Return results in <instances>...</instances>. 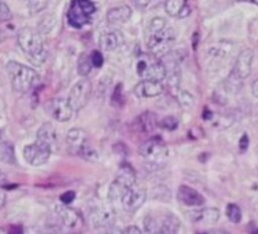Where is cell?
Instances as JSON below:
<instances>
[{"label":"cell","instance_id":"52a82bcc","mask_svg":"<svg viewBox=\"0 0 258 234\" xmlns=\"http://www.w3.org/2000/svg\"><path fill=\"white\" fill-rule=\"evenodd\" d=\"M95 11L96 6L91 1H74L68 11V22L76 28H81L89 23Z\"/></svg>","mask_w":258,"mask_h":234},{"label":"cell","instance_id":"ab89813d","mask_svg":"<svg viewBox=\"0 0 258 234\" xmlns=\"http://www.w3.org/2000/svg\"><path fill=\"white\" fill-rule=\"evenodd\" d=\"M5 179V176L2 173V171H0V183H2Z\"/></svg>","mask_w":258,"mask_h":234},{"label":"cell","instance_id":"8fae6325","mask_svg":"<svg viewBox=\"0 0 258 234\" xmlns=\"http://www.w3.org/2000/svg\"><path fill=\"white\" fill-rule=\"evenodd\" d=\"M146 200V191L135 185L126 190L123 194L120 203L123 209L127 212H134L139 209Z\"/></svg>","mask_w":258,"mask_h":234},{"label":"cell","instance_id":"603a6c76","mask_svg":"<svg viewBox=\"0 0 258 234\" xmlns=\"http://www.w3.org/2000/svg\"><path fill=\"white\" fill-rule=\"evenodd\" d=\"M187 3L183 0H171V1H166L164 3V9L166 13L172 17H179V14L183 7Z\"/></svg>","mask_w":258,"mask_h":234},{"label":"cell","instance_id":"5b68a950","mask_svg":"<svg viewBox=\"0 0 258 234\" xmlns=\"http://www.w3.org/2000/svg\"><path fill=\"white\" fill-rule=\"evenodd\" d=\"M136 72L145 81L161 82L166 77V71L162 61L151 53H142L138 56Z\"/></svg>","mask_w":258,"mask_h":234},{"label":"cell","instance_id":"9a60e30c","mask_svg":"<svg viewBox=\"0 0 258 234\" xmlns=\"http://www.w3.org/2000/svg\"><path fill=\"white\" fill-rule=\"evenodd\" d=\"M133 92L136 97L141 99L153 98L163 92V85L161 82L142 80L134 87Z\"/></svg>","mask_w":258,"mask_h":234},{"label":"cell","instance_id":"ba28073f","mask_svg":"<svg viewBox=\"0 0 258 234\" xmlns=\"http://www.w3.org/2000/svg\"><path fill=\"white\" fill-rule=\"evenodd\" d=\"M92 93V84L89 79L84 78L78 81L71 89L68 102L74 111L84 108L90 100Z\"/></svg>","mask_w":258,"mask_h":234},{"label":"cell","instance_id":"e575fe53","mask_svg":"<svg viewBox=\"0 0 258 234\" xmlns=\"http://www.w3.org/2000/svg\"><path fill=\"white\" fill-rule=\"evenodd\" d=\"M122 234H142V232L137 226L131 225L122 230Z\"/></svg>","mask_w":258,"mask_h":234},{"label":"cell","instance_id":"ac0fdd59","mask_svg":"<svg viewBox=\"0 0 258 234\" xmlns=\"http://www.w3.org/2000/svg\"><path fill=\"white\" fill-rule=\"evenodd\" d=\"M132 15L131 8L127 5H121L111 8L106 15L109 25H121L130 19Z\"/></svg>","mask_w":258,"mask_h":234},{"label":"cell","instance_id":"44dd1931","mask_svg":"<svg viewBox=\"0 0 258 234\" xmlns=\"http://www.w3.org/2000/svg\"><path fill=\"white\" fill-rule=\"evenodd\" d=\"M93 221L99 226H111L115 221V213L111 208H99L93 214Z\"/></svg>","mask_w":258,"mask_h":234},{"label":"cell","instance_id":"cb8c5ba5","mask_svg":"<svg viewBox=\"0 0 258 234\" xmlns=\"http://www.w3.org/2000/svg\"><path fill=\"white\" fill-rule=\"evenodd\" d=\"M14 160L13 146L8 142L0 143V161H3L4 163H13Z\"/></svg>","mask_w":258,"mask_h":234},{"label":"cell","instance_id":"484cf974","mask_svg":"<svg viewBox=\"0 0 258 234\" xmlns=\"http://www.w3.org/2000/svg\"><path fill=\"white\" fill-rule=\"evenodd\" d=\"M226 215H227L229 221H231L232 223H239L242 218L241 209L239 208L238 205L233 204V203L228 204V206L226 208Z\"/></svg>","mask_w":258,"mask_h":234},{"label":"cell","instance_id":"f1b7e54d","mask_svg":"<svg viewBox=\"0 0 258 234\" xmlns=\"http://www.w3.org/2000/svg\"><path fill=\"white\" fill-rule=\"evenodd\" d=\"M124 100V94H123V88H122V84H118L115 88V91L112 95V102L118 106L123 104Z\"/></svg>","mask_w":258,"mask_h":234},{"label":"cell","instance_id":"e0dca14e","mask_svg":"<svg viewBox=\"0 0 258 234\" xmlns=\"http://www.w3.org/2000/svg\"><path fill=\"white\" fill-rule=\"evenodd\" d=\"M220 218V211L217 208H204L201 210H194L189 214L191 222L199 225H213L218 222Z\"/></svg>","mask_w":258,"mask_h":234},{"label":"cell","instance_id":"277c9868","mask_svg":"<svg viewBox=\"0 0 258 234\" xmlns=\"http://www.w3.org/2000/svg\"><path fill=\"white\" fill-rule=\"evenodd\" d=\"M179 220L172 213L147 216L144 220L146 234H178Z\"/></svg>","mask_w":258,"mask_h":234},{"label":"cell","instance_id":"1f68e13d","mask_svg":"<svg viewBox=\"0 0 258 234\" xmlns=\"http://www.w3.org/2000/svg\"><path fill=\"white\" fill-rule=\"evenodd\" d=\"M47 2L45 1H30L28 3V8L32 13H36L46 7Z\"/></svg>","mask_w":258,"mask_h":234},{"label":"cell","instance_id":"b9f144b4","mask_svg":"<svg viewBox=\"0 0 258 234\" xmlns=\"http://www.w3.org/2000/svg\"><path fill=\"white\" fill-rule=\"evenodd\" d=\"M0 234H5V231L2 228H0Z\"/></svg>","mask_w":258,"mask_h":234},{"label":"cell","instance_id":"8992f818","mask_svg":"<svg viewBox=\"0 0 258 234\" xmlns=\"http://www.w3.org/2000/svg\"><path fill=\"white\" fill-rule=\"evenodd\" d=\"M139 154L149 165L161 167L168 158V148L160 138L153 137L141 143Z\"/></svg>","mask_w":258,"mask_h":234},{"label":"cell","instance_id":"f35d334b","mask_svg":"<svg viewBox=\"0 0 258 234\" xmlns=\"http://www.w3.org/2000/svg\"><path fill=\"white\" fill-rule=\"evenodd\" d=\"M213 234H229V233L226 232L225 230H216Z\"/></svg>","mask_w":258,"mask_h":234},{"label":"cell","instance_id":"83f0119b","mask_svg":"<svg viewBox=\"0 0 258 234\" xmlns=\"http://www.w3.org/2000/svg\"><path fill=\"white\" fill-rule=\"evenodd\" d=\"M158 126L167 131H173L178 127V119L174 116L164 117L161 121L158 122Z\"/></svg>","mask_w":258,"mask_h":234},{"label":"cell","instance_id":"d4e9b609","mask_svg":"<svg viewBox=\"0 0 258 234\" xmlns=\"http://www.w3.org/2000/svg\"><path fill=\"white\" fill-rule=\"evenodd\" d=\"M93 66H92V62L90 58V55H88L87 53H82L79 56L78 60V73L81 76H87L91 70H92Z\"/></svg>","mask_w":258,"mask_h":234},{"label":"cell","instance_id":"ffe728a7","mask_svg":"<svg viewBox=\"0 0 258 234\" xmlns=\"http://www.w3.org/2000/svg\"><path fill=\"white\" fill-rule=\"evenodd\" d=\"M136 129L143 133H149L158 126V120L154 113L144 112L142 113L135 122Z\"/></svg>","mask_w":258,"mask_h":234},{"label":"cell","instance_id":"4fadbf2b","mask_svg":"<svg viewBox=\"0 0 258 234\" xmlns=\"http://www.w3.org/2000/svg\"><path fill=\"white\" fill-rule=\"evenodd\" d=\"M67 143L70 151L79 154L89 144L87 133L81 128H72L67 134Z\"/></svg>","mask_w":258,"mask_h":234},{"label":"cell","instance_id":"7402d4cb","mask_svg":"<svg viewBox=\"0 0 258 234\" xmlns=\"http://www.w3.org/2000/svg\"><path fill=\"white\" fill-rule=\"evenodd\" d=\"M121 43L120 36L115 31L103 32L99 38V45L106 51H111L119 46Z\"/></svg>","mask_w":258,"mask_h":234},{"label":"cell","instance_id":"7c38bea8","mask_svg":"<svg viewBox=\"0 0 258 234\" xmlns=\"http://www.w3.org/2000/svg\"><path fill=\"white\" fill-rule=\"evenodd\" d=\"M253 56L254 52L252 49H245L240 52L232 73L236 79H246L250 75Z\"/></svg>","mask_w":258,"mask_h":234},{"label":"cell","instance_id":"60d3db41","mask_svg":"<svg viewBox=\"0 0 258 234\" xmlns=\"http://www.w3.org/2000/svg\"><path fill=\"white\" fill-rule=\"evenodd\" d=\"M2 38H3V33H2V31L0 30V42H1V40H2Z\"/></svg>","mask_w":258,"mask_h":234},{"label":"cell","instance_id":"7a4b0ae2","mask_svg":"<svg viewBox=\"0 0 258 234\" xmlns=\"http://www.w3.org/2000/svg\"><path fill=\"white\" fill-rule=\"evenodd\" d=\"M17 42L29 62L33 65L40 66L46 60L43 39L37 30L31 27L21 28L17 33Z\"/></svg>","mask_w":258,"mask_h":234},{"label":"cell","instance_id":"9c48e42d","mask_svg":"<svg viewBox=\"0 0 258 234\" xmlns=\"http://www.w3.org/2000/svg\"><path fill=\"white\" fill-rule=\"evenodd\" d=\"M51 152L52 150L50 147L35 140L34 143L27 144L24 147L23 157L30 165L38 166L48 160Z\"/></svg>","mask_w":258,"mask_h":234},{"label":"cell","instance_id":"4316f807","mask_svg":"<svg viewBox=\"0 0 258 234\" xmlns=\"http://www.w3.org/2000/svg\"><path fill=\"white\" fill-rule=\"evenodd\" d=\"M176 97L182 107H191L194 105V96L184 90H176Z\"/></svg>","mask_w":258,"mask_h":234},{"label":"cell","instance_id":"8d00e7d4","mask_svg":"<svg viewBox=\"0 0 258 234\" xmlns=\"http://www.w3.org/2000/svg\"><path fill=\"white\" fill-rule=\"evenodd\" d=\"M104 234H122V231L117 228H111V229L107 230Z\"/></svg>","mask_w":258,"mask_h":234},{"label":"cell","instance_id":"3957f363","mask_svg":"<svg viewBox=\"0 0 258 234\" xmlns=\"http://www.w3.org/2000/svg\"><path fill=\"white\" fill-rule=\"evenodd\" d=\"M6 72L12 88L20 93L29 91L38 81V75L33 69L15 61H9L6 64Z\"/></svg>","mask_w":258,"mask_h":234},{"label":"cell","instance_id":"d6986e66","mask_svg":"<svg viewBox=\"0 0 258 234\" xmlns=\"http://www.w3.org/2000/svg\"><path fill=\"white\" fill-rule=\"evenodd\" d=\"M36 141L41 142L53 150L57 143V134L55 128L50 123H43L36 133Z\"/></svg>","mask_w":258,"mask_h":234},{"label":"cell","instance_id":"74e56055","mask_svg":"<svg viewBox=\"0 0 258 234\" xmlns=\"http://www.w3.org/2000/svg\"><path fill=\"white\" fill-rule=\"evenodd\" d=\"M4 202H5V196L4 194L0 193V208L4 205Z\"/></svg>","mask_w":258,"mask_h":234},{"label":"cell","instance_id":"30bf717a","mask_svg":"<svg viewBox=\"0 0 258 234\" xmlns=\"http://www.w3.org/2000/svg\"><path fill=\"white\" fill-rule=\"evenodd\" d=\"M45 112L54 120L59 122H66L73 116L74 110L70 106L68 99L53 98L45 103Z\"/></svg>","mask_w":258,"mask_h":234},{"label":"cell","instance_id":"836d02e7","mask_svg":"<svg viewBox=\"0 0 258 234\" xmlns=\"http://www.w3.org/2000/svg\"><path fill=\"white\" fill-rule=\"evenodd\" d=\"M248 145H249V138H248V135L246 133H244L240 140H239V147H240V150L242 151H245L247 148H248Z\"/></svg>","mask_w":258,"mask_h":234},{"label":"cell","instance_id":"4dcf8cb0","mask_svg":"<svg viewBox=\"0 0 258 234\" xmlns=\"http://www.w3.org/2000/svg\"><path fill=\"white\" fill-rule=\"evenodd\" d=\"M11 17H12V13L9 7L4 2L0 1V22L7 21L11 19Z\"/></svg>","mask_w":258,"mask_h":234},{"label":"cell","instance_id":"f546056e","mask_svg":"<svg viewBox=\"0 0 258 234\" xmlns=\"http://www.w3.org/2000/svg\"><path fill=\"white\" fill-rule=\"evenodd\" d=\"M90 58L92 62V66L95 68H101L104 64L103 54L99 50H93L90 54Z\"/></svg>","mask_w":258,"mask_h":234},{"label":"cell","instance_id":"d590c367","mask_svg":"<svg viewBox=\"0 0 258 234\" xmlns=\"http://www.w3.org/2000/svg\"><path fill=\"white\" fill-rule=\"evenodd\" d=\"M251 91H252L253 96L258 99V79L253 81V83L251 85Z\"/></svg>","mask_w":258,"mask_h":234},{"label":"cell","instance_id":"5bb4252c","mask_svg":"<svg viewBox=\"0 0 258 234\" xmlns=\"http://www.w3.org/2000/svg\"><path fill=\"white\" fill-rule=\"evenodd\" d=\"M176 198L181 204L188 207H199L205 204L206 202L202 194H200L197 190L185 185H181L178 188Z\"/></svg>","mask_w":258,"mask_h":234},{"label":"cell","instance_id":"6da1fadb","mask_svg":"<svg viewBox=\"0 0 258 234\" xmlns=\"http://www.w3.org/2000/svg\"><path fill=\"white\" fill-rule=\"evenodd\" d=\"M175 30L163 17H154L147 29L146 44L151 54H166L175 41Z\"/></svg>","mask_w":258,"mask_h":234},{"label":"cell","instance_id":"2e32d148","mask_svg":"<svg viewBox=\"0 0 258 234\" xmlns=\"http://www.w3.org/2000/svg\"><path fill=\"white\" fill-rule=\"evenodd\" d=\"M55 212L62 224L69 228H77L83 225V219L81 215L74 209L60 204L55 206Z\"/></svg>","mask_w":258,"mask_h":234},{"label":"cell","instance_id":"d6a6232c","mask_svg":"<svg viewBox=\"0 0 258 234\" xmlns=\"http://www.w3.org/2000/svg\"><path fill=\"white\" fill-rule=\"evenodd\" d=\"M75 198H76V193L73 191H68L60 195L59 200L63 205H68V204L72 203L75 200Z\"/></svg>","mask_w":258,"mask_h":234}]
</instances>
